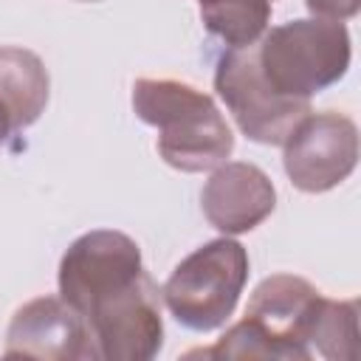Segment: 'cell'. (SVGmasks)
Masks as SVG:
<instances>
[{"mask_svg": "<svg viewBox=\"0 0 361 361\" xmlns=\"http://www.w3.org/2000/svg\"><path fill=\"white\" fill-rule=\"evenodd\" d=\"M200 20L228 48L254 45L271 20L268 0H200Z\"/></svg>", "mask_w": 361, "mask_h": 361, "instance_id": "cell-13", "label": "cell"}, {"mask_svg": "<svg viewBox=\"0 0 361 361\" xmlns=\"http://www.w3.org/2000/svg\"><path fill=\"white\" fill-rule=\"evenodd\" d=\"M79 3H99V0H79Z\"/></svg>", "mask_w": 361, "mask_h": 361, "instance_id": "cell-16", "label": "cell"}, {"mask_svg": "<svg viewBox=\"0 0 361 361\" xmlns=\"http://www.w3.org/2000/svg\"><path fill=\"white\" fill-rule=\"evenodd\" d=\"M248 282V254L228 234L192 251L175 265L161 296L169 313L195 333L226 324Z\"/></svg>", "mask_w": 361, "mask_h": 361, "instance_id": "cell-4", "label": "cell"}, {"mask_svg": "<svg viewBox=\"0 0 361 361\" xmlns=\"http://www.w3.org/2000/svg\"><path fill=\"white\" fill-rule=\"evenodd\" d=\"M214 90L226 102L243 135L268 147L282 144L310 113V99L285 96L265 79L257 59V42L245 48H228L220 56Z\"/></svg>", "mask_w": 361, "mask_h": 361, "instance_id": "cell-5", "label": "cell"}, {"mask_svg": "<svg viewBox=\"0 0 361 361\" xmlns=\"http://www.w3.org/2000/svg\"><path fill=\"white\" fill-rule=\"evenodd\" d=\"M144 271L141 248L133 237L96 228L76 237L59 262V296L82 316L96 299L133 282Z\"/></svg>", "mask_w": 361, "mask_h": 361, "instance_id": "cell-8", "label": "cell"}, {"mask_svg": "<svg viewBox=\"0 0 361 361\" xmlns=\"http://www.w3.org/2000/svg\"><path fill=\"white\" fill-rule=\"evenodd\" d=\"M133 110L144 124L158 130L161 158L180 172L214 169L234 149L231 127L214 99L189 82L135 79Z\"/></svg>", "mask_w": 361, "mask_h": 361, "instance_id": "cell-1", "label": "cell"}, {"mask_svg": "<svg viewBox=\"0 0 361 361\" xmlns=\"http://www.w3.org/2000/svg\"><path fill=\"white\" fill-rule=\"evenodd\" d=\"M350 31L341 20H290L262 34L257 59L265 79L285 96L310 99L350 68Z\"/></svg>", "mask_w": 361, "mask_h": 361, "instance_id": "cell-3", "label": "cell"}, {"mask_svg": "<svg viewBox=\"0 0 361 361\" xmlns=\"http://www.w3.org/2000/svg\"><path fill=\"white\" fill-rule=\"evenodd\" d=\"M48 68L45 62L20 45L0 48V102L11 116V127H31L48 104Z\"/></svg>", "mask_w": 361, "mask_h": 361, "instance_id": "cell-11", "label": "cell"}, {"mask_svg": "<svg viewBox=\"0 0 361 361\" xmlns=\"http://www.w3.org/2000/svg\"><path fill=\"white\" fill-rule=\"evenodd\" d=\"M82 319L96 358L149 361L164 344L161 290L147 271H141L124 288L96 299Z\"/></svg>", "mask_w": 361, "mask_h": 361, "instance_id": "cell-6", "label": "cell"}, {"mask_svg": "<svg viewBox=\"0 0 361 361\" xmlns=\"http://www.w3.org/2000/svg\"><path fill=\"white\" fill-rule=\"evenodd\" d=\"M282 164L290 183L302 192L319 195L341 180L358 164V127L350 116L324 110L307 113L282 141Z\"/></svg>", "mask_w": 361, "mask_h": 361, "instance_id": "cell-7", "label": "cell"}, {"mask_svg": "<svg viewBox=\"0 0 361 361\" xmlns=\"http://www.w3.org/2000/svg\"><path fill=\"white\" fill-rule=\"evenodd\" d=\"M206 220L223 234H245L271 217L276 189L271 178L245 161H223L200 192Z\"/></svg>", "mask_w": 361, "mask_h": 361, "instance_id": "cell-10", "label": "cell"}, {"mask_svg": "<svg viewBox=\"0 0 361 361\" xmlns=\"http://www.w3.org/2000/svg\"><path fill=\"white\" fill-rule=\"evenodd\" d=\"M268 3H274V0H268Z\"/></svg>", "mask_w": 361, "mask_h": 361, "instance_id": "cell-17", "label": "cell"}, {"mask_svg": "<svg viewBox=\"0 0 361 361\" xmlns=\"http://www.w3.org/2000/svg\"><path fill=\"white\" fill-rule=\"evenodd\" d=\"M14 127H11V116H8V110H6V104L0 102V144L8 138V133H11Z\"/></svg>", "mask_w": 361, "mask_h": 361, "instance_id": "cell-15", "label": "cell"}, {"mask_svg": "<svg viewBox=\"0 0 361 361\" xmlns=\"http://www.w3.org/2000/svg\"><path fill=\"white\" fill-rule=\"evenodd\" d=\"M305 6L313 17L324 20H347L358 11V0H305Z\"/></svg>", "mask_w": 361, "mask_h": 361, "instance_id": "cell-14", "label": "cell"}, {"mask_svg": "<svg viewBox=\"0 0 361 361\" xmlns=\"http://www.w3.org/2000/svg\"><path fill=\"white\" fill-rule=\"evenodd\" d=\"M322 293L302 276L274 274L262 279L248 302L245 319L223 333L206 358H310L305 330Z\"/></svg>", "mask_w": 361, "mask_h": 361, "instance_id": "cell-2", "label": "cell"}, {"mask_svg": "<svg viewBox=\"0 0 361 361\" xmlns=\"http://www.w3.org/2000/svg\"><path fill=\"white\" fill-rule=\"evenodd\" d=\"M305 344L310 358H338L353 361L358 355V302H336L322 296L305 330Z\"/></svg>", "mask_w": 361, "mask_h": 361, "instance_id": "cell-12", "label": "cell"}, {"mask_svg": "<svg viewBox=\"0 0 361 361\" xmlns=\"http://www.w3.org/2000/svg\"><path fill=\"white\" fill-rule=\"evenodd\" d=\"M6 358H96L85 319L62 296H39L25 302L6 333Z\"/></svg>", "mask_w": 361, "mask_h": 361, "instance_id": "cell-9", "label": "cell"}]
</instances>
